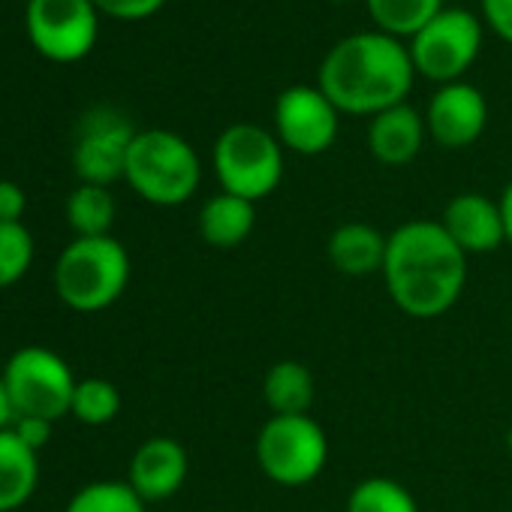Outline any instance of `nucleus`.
<instances>
[{
  "mask_svg": "<svg viewBox=\"0 0 512 512\" xmlns=\"http://www.w3.org/2000/svg\"><path fill=\"white\" fill-rule=\"evenodd\" d=\"M380 275L398 311L413 320H434L452 311L467 287V253L440 220H407L389 232Z\"/></svg>",
  "mask_w": 512,
  "mask_h": 512,
  "instance_id": "1",
  "label": "nucleus"
},
{
  "mask_svg": "<svg viewBox=\"0 0 512 512\" xmlns=\"http://www.w3.org/2000/svg\"><path fill=\"white\" fill-rule=\"evenodd\" d=\"M413 58L404 40L383 31H359L338 40L317 73V88L341 115H380L407 103L413 88Z\"/></svg>",
  "mask_w": 512,
  "mask_h": 512,
  "instance_id": "2",
  "label": "nucleus"
},
{
  "mask_svg": "<svg viewBox=\"0 0 512 512\" xmlns=\"http://www.w3.org/2000/svg\"><path fill=\"white\" fill-rule=\"evenodd\" d=\"M58 299L79 314L112 308L130 284V253L115 235L73 238L55 260Z\"/></svg>",
  "mask_w": 512,
  "mask_h": 512,
  "instance_id": "3",
  "label": "nucleus"
},
{
  "mask_svg": "<svg viewBox=\"0 0 512 512\" xmlns=\"http://www.w3.org/2000/svg\"><path fill=\"white\" fill-rule=\"evenodd\" d=\"M124 181L145 202L175 208L196 196L202 184V163L196 148L184 136L151 127L136 133L127 154Z\"/></svg>",
  "mask_w": 512,
  "mask_h": 512,
  "instance_id": "4",
  "label": "nucleus"
},
{
  "mask_svg": "<svg viewBox=\"0 0 512 512\" xmlns=\"http://www.w3.org/2000/svg\"><path fill=\"white\" fill-rule=\"evenodd\" d=\"M211 166L223 193L260 202L272 196L284 178V145L275 130L238 121L229 124L211 148Z\"/></svg>",
  "mask_w": 512,
  "mask_h": 512,
  "instance_id": "5",
  "label": "nucleus"
},
{
  "mask_svg": "<svg viewBox=\"0 0 512 512\" xmlns=\"http://www.w3.org/2000/svg\"><path fill=\"white\" fill-rule=\"evenodd\" d=\"M260 470L284 488L314 482L329 461V437L314 416H269L253 446Z\"/></svg>",
  "mask_w": 512,
  "mask_h": 512,
  "instance_id": "6",
  "label": "nucleus"
},
{
  "mask_svg": "<svg viewBox=\"0 0 512 512\" xmlns=\"http://www.w3.org/2000/svg\"><path fill=\"white\" fill-rule=\"evenodd\" d=\"M4 383L13 401L16 416H40L58 422L70 416L76 377L55 350L46 347H22L4 365Z\"/></svg>",
  "mask_w": 512,
  "mask_h": 512,
  "instance_id": "7",
  "label": "nucleus"
},
{
  "mask_svg": "<svg viewBox=\"0 0 512 512\" xmlns=\"http://www.w3.org/2000/svg\"><path fill=\"white\" fill-rule=\"evenodd\" d=\"M482 28V16H473L470 10H440L407 43L413 70L428 82H437V88L461 82V76L476 64L482 52Z\"/></svg>",
  "mask_w": 512,
  "mask_h": 512,
  "instance_id": "8",
  "label": "nucleus"
},
{
  "mask_svg": "<svg viewBox=\"0 0 512 512\" xmlns=\"http://www.w3.org/2000/svg\"><path fill=\"white\" fill-rule=\"evenodd\" d=\"M25 28L31 46L55 61L76 64L91 55L100 34V10L94 0H28Z\"/></svg>",
  "mask_w": 512,
  "mask_h": 512,
  "instance_id": "9",
  "label": "nucleus"
},
{
  "mask_svg": "<svg viewBox=\"0 0 512 512\" xmlns=\"http://www.w3.org/2000/svg\"><path fill=\"white\" fill-rule=\"evenodd\" d=\"M136 133L139 130L118 109L97 106L85 112L73 145V169L79 175V184L112 187L115 181H121Z\"/></svg>",
  "mask_w": 512,
  "mask_h": 512,
  "instance_id": "10",
  "label": "nucleus"
},
{
  "mask_svg": "<svg viewBox=\"0 0 512 512\" xmlns=\"http://www.w3.org/2000/svg\"><path fill=\"white\" fill-rule=\"evenodd\" d=\"M341 130V112L317 85H293L275 100V136L284 151L317 157L326 154Z\"/></svg>",
  "mask_w": 512,
  "mask_h": 512,
  "instance_id": "11",
  "label": "nucleus"
},
{
  "mask_svg": "<svg viewBox=\"0 0 512 512\" xmlns=\"http://www.w3.org/2000/svg\"><path fill=\"white\" fill-rule=\"evenodd\" d=\"M428 136L449 151H461L473 145L488 127V100L470 82L440 85L425 109Z\"/></svg>",
  "mask_w": 512,
  "mask_h": 512,
  "instance_id": "12",
  "label": "nucleus"
},
{
  "mask_svg": "<svg viewBox=\"0 0 512 512\" xmlns=\"http://www.w3.org/2000/svg\"><path fill=\"white\" fill-rule=\"evenodd\" d=\"M440 226L467 256L494 253L497 247L506 244L500 202H494L482 193H473V190L458 193L446 202Z\"/></svg>",
  "mask_w": 512,
  "mask_h": 512,
  "instance_id": "13",
  "label": "nucleus"
},
{
  "mask_svg": "<svg viewBox=\"0 0 512 512\" xmlns=\"http://www.w3.org/2000/svg\"><path fill=\"white\" fill-rule=\"evenodd\" d=\"M187 470H190L187 449L175 437L160 434L139 443L127 467V482L145 503H157L181 491Z\"/></svg>",
  "mask_w": 512,
  "mask_h": 512,
  "instance_id": "14",
  "label": "nucleus"
},
{
  "mask_svg": "<svg viewBox=\"0 0 512 512\" xmlns=\"http://www.w3.org/2000/svg\"><path fill=\"white\" fill-rule=\"evenodd\" d=\"M428 139L425 115L410 103H398L368 124V151L383 166H407L419 157Z\"/></svg>",
  "mask_w": 512,
  "mask_h": 512,
  "instance_id": "15",
  "label": "nucleus"
},
{
  "mask_svg": "<svg viewBox=\"0 0 512 512\" xmlns=\"http://www.w3.org/2000/svg\"><path fill=\"white\" fill-rule=\"evenodd\" d=\"M386 241H389V235H383L377 226L350 220V223H341L329 235L326 256H329L332 269L347 278H371V275L383 272Z\"/></svg>",
  "mask_w": 512,
  "mask_h": 512,
  "instance_id": "16",
  "label": "nucleus"
},
{
  "mask_svg": "<svg viewBox=\"0 0 512 512\" xmlns=\"http://www.w3.org/2000/svg\"><path fill=\"white\" fill-rule=\"evenodd\" d=\"M199 235L214 250L241 247L256 226V202H247L232 193H214L199 208Z\"/></svg>",
  "mask_w": 512,
  "mask_h": 512,
  "instance_id": "17",
  "label": "nucleus"
},
{
  "mask_svg": "<svg viewBox=\"0 0 512 512\" xmlns=\"http://www.w3.org/2000/svg\"><path fill=\"white\" fill-rule=\"evenodd\" d=\"M263 401L272 416H311L317 401L314 371L296 359L275 362L263 377Z\"/></svg>",
  "mask_w": 512,
  "mask_h": 512,
  "instance_id": "18",
  "label": "nucleus"
},
{
  "mask_svg": "<svg viewBox=\"0 0 512 512\" xmlns=\"http://www.w3.org/2000/svg\"><path fill=\"white\" fill-rule=\"evenodd\" d=\"M40 485L37 452L28 449L13 428L0 431V512L22 509Z\"/></svg>",
  "mask_w": 512,
  "mask_h": 512,
  "instance_id": "19",
  "label": "nucleus"
},
{
  "mask_svg": "<svg viewBox=\"0 0 512 512\" xmlns=\"http://www.w3.org/2000/svg\"><path fill=\"white\" fill-rule=\"evenodd\" d=\"M115 196L100 184H79L67 196V220L76 238H103L112 235L115 223Z\"/></svg>",
  "mask_w": 512,
  "mask_h": 512,
  "instance_id": "20",
  "label": "nucleus"
},
{
  "mask_svg": "<svg viewBox=\"0 0 512 512\" xmlns=\"http://www.w3.org/2000/svg\"><path fill=\"white\" fill-rule=\"evenodd\" d=\"M377 31L395 40H413L443 7V0H365Z\"/></svg>",
  "mask_w": 512,
  "mask_h": 512,
  "instance_id": "21",
  "label": "nucleus"
},
{
  "mask_svg": "<svg viewBox=\"0 0 512 512\" xmlns=\"http://www.w3.org/2000/svg\"><path fill=\"white\" fill-rule=\"evenodd\" d=\"M347 512H419V503L398 479L368 476L347 494Z\"/></svg>",
  "mask_w": 512,
  "mask_h": 512,
  "instance_id": "22",
  "label": "nucleus"
},
{
  "mask_svg": "<svg viewBox=\"0 0 512 512\" xmlns=\"http://www.w3.org/2000/svg\"><path fill=\"white\" fill-rule=\"evenodd\" d=\"M148 503L130 488L127 479H97L82 485L64 512H148Z\"/></svg>",
  "mask_w": 512,
  "mask_h": 512,
  "instance_id": "23",
  "label": "nucleus"
},
{
  "mask_svg": "<svg viewBox=\"0 0 512 512\" xmlns=\"http://www.w3.org/2000/svg\"><path fill=\"white\" fill-rule=\"evenodd\" d=\"M121 413V392L112 380L106 377H85L76 383L70 416L79 419L82 425L100 428L109 425Z\"/></svg>",
  "mask_w": 512,
  "mask_h": 512,
  "instance_id": "24",
  "label": "nucleus"
},
{
  "mask_svg": "<svg viewBox=\"0 0 512 512\" xmlns=\"http://www.w3.org/2000/svg\"><path fill=\"white\" fill-rule=\"evenodd\" d=\"M34 266V235L25 223H0V290L19 284Z\"/></svg>",
  "mask_w": 512,
  "mask_h": 512,
  "instance_id": "25",
  "label": "nucleus"
},
{
  "mask_svg": "<svg viewBox=\"0 0 512 512\" xmlns=\"http://www.w3.org/2000/svg\"><path fill=\"white\" fill-rule=\"evenodd\" d=\"M166 0H94V7L103 16H112L118 22H142L163 10Z\"/></svg>",
  "mask_w": 512,
  "mask_h": 512,
  "instance_id": "26",
  "label": "nucleus"
},
{
  "mask_svg": "<svg viewBox=\"0 0 512 512\" xmlns=\"http://www.w3.org/2000/svg\"><path fill=\"white\" fill-rule=\"evenodd\" d=\"M479 10L482 25H488L491 34L512 46V0H479Z\"/></svg>",
  "mask_w": 512,
  "mask_h": 512,
  "instance_id": "27",
  "label": "nucleus"
},
{
  "mask_svg": "<svg viewBox=\"0 0 512 512\" xmlns=\"http://www.w3.org/2000/svg\"><path fill=\"white\" fill-rule=\"evenodd\" d=\"M52 425H55V422L40 419V416H16L10 428H13V434H16L28 449L40 452V449L49 446V440H52Z\"/></svg>",
  "mask_w": 512,
  "mask_h": 512,
  "instance_id": "28",
  "label": "nucleus"
},
{
  "mask_svg": "<svg viewBox=\"0 0 512 512\" xmlns=\"http://www.w3.org/2000/svg\"><path fill=\"white\" fill-rule=\"evenodd\" d=\"M28 196L16 181H0V223H22Z\"/></svg>",
  "mask_w": 512,
  "mask_h": 512,
  "instance_id": "29",
  "label": "nucleus"
},
{
  "mask_svg": "<svg viewBox=\"0 0 512 512\" xmlns=\"http://www.w3.org/2000/svg\"><path fill=\"white\" fill-rule=\"evenodd\" d=\"M16 419V410H13V401H10V392H7V383H4V374H0V431H7Z\"/></svg>",
  "mask_w": 512,
  "mask_h": 512,
  "instance_id": "30",
  "label": "nucleus"
},
{
  "mask_svg": "<svg viewBox=\"0 0 512 512\" xmlns=\"http://www.w3.org/2000/svg\"><path fill=\"white\" fill-rule=\"evenodd\" d=\"M497 202H500V214H503V226H506V241L512 244V181L503 187Z\"/></svg>",
  "mask_w": 512,
  "mask_h": 512,
  "instance_id": "31",
  "label": "nucleus"
},
{
  "mask_svg": "<svg viewBox=\"0 0 512 512\" xmlns=\"http://www.w3.org/2000/svg\"><path fill=\"white\" fill-rule=\"evenodd\" d=\"M506 449H509V452H512V425H509V428H506Z\"/></svg>",
  "mask_w": 512,
  "mask_h": 512,
  "instance_id": "32",
  "label": "nucleus"
},
{
  "mask_svg": "<svg viewBox=\"0 0 512 512\" xmlns=\"http://www.w3.org/2000/svg\"><path fill=\"white\" fill-rule=\"evenodd\" d=\"M329 4H356V0H329Z\"/></svg>",
  "mask_w": 512,
  "mask_h": 512,
  "instance_id": "33",
  "label": "nucleus"
}]
</instances>
